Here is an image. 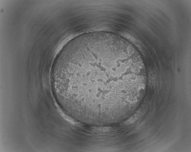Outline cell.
<instances>
[{
	"mask_svg": "<svg viewBox=\"0 0 191 152\" xmlns=\"http://www.w3.org/2000/svg\"><path fill=\"white\" fill-rule=\"evenodd\" d=\"M51 82L73 119L94 124L118 121L133 109L146 84L142 59L117 34L96 31L69 42L56 57Z\"/></svg>",
	"mask_w": 191,
	"mask_h": 152,
	"instance_id": "6da1fadb",
	"label": "cell"
}]
</instances>
